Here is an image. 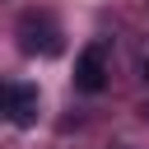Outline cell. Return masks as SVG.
Listing matches in <instances>:
<instances>
[{"label":"cell","mask_w":149,"mask_h":149,"mask_svg":"<svg viewBox=\"0 0 149 149\" xmlns=\"http://www.w3.org/2000/svg\"><path fill=\"white\" fill-rule=\"evenodd\" d=\"M9 121H14V126H33V121H37V88L19 84V98H14V112H9Z\"/></svg>","instance_id":"obj_3"},{"label":"cell","mask_w":149,"mask_h":149,"mask_svg":"<svg viewBox=\"0 0 149 149\" xmlns=\"http://www.w3.org/2000/svg\"><path fill=\"white\" fill-rule=\"evenodd\" d=\"M107 84V51L102 47H84L74 61V88L79 93H102Z\"/></svg>","instance_id":"obj_2"},{"label":"cell","mask_w":149,"mask_h":149,"mask_svg":"<svg viewBox=\"0 0 149 149\" xmlns=\"http://www.w3.org/2000/svg\"><path fill=\"white\" fill-rule=\"evenodd\" d=\"M19 47L28 51V56H61V28L47 19V14H23V23H19Z\"/></svg>","instance_id":"obj_1"},{"label":"cell","mask_w":149,"mask_h":149,"mask_svg":"<svg viewBox=\"0 0 149 149\" xmlns=\"http://www.w3.org/2000/svg\"><path fill=\"white\" fill-rule=\"evenodd\" d=\"M14 98H19V84H0V116L14 112Z\"/></svg>","instance_id":"obj_4"},{"label":"cell","mask_w":149,"mask_h":149,"mask_svg":"<svg viewBox=\"0 0 149 149\" xmlns=\"http://www.w3.org/2000/svg\"><path fill=\"white\" fill-rule=\"evenodd\" d=\"M140 79H144V84H149V56H144V61H140Z\"/></svg>","instance_id":"obj_5"}]
</instances>
